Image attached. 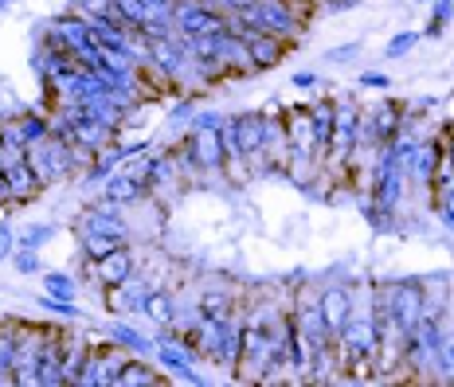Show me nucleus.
<instances>
[{
	"instance_id": "obj_1",
	"label": "nucleus",
	"mask_w": 454,
	"mask_h": 387,
	"mask_svg": "<svg viewBox=\"0 0 454 387\" xmlns=\"http://www.w3.org/2000/svg\"><path fill=\"white\" fill-rule=\"evenodd\" d=\"M380 341H376V325H372V286L356 290V309L348 313L345 329L337 333V360L340 372L348 375H364L372 372Z\"/></svg>"
},
{
	"instance_id": "obj_2",
	"label": "nucleus",
	"mask_w": 454,
	"mask_h": 387,
	"mask_svg": "<svg viewBox=\"0 0 454 387\" xmlns=\"http://www.w3.org/2000/svg\"><path fill=\"white\" fill-rule=\"evenodd\" d=\"M376 290H380V301L387 309V317H392L395 333L403 337V341H411L415 325H419L423 317V282L419 278H400V282H376Z\"/></svg>"
},
{
	"instance_id": "obj_3",
	"label": "nucleus",
	"mask_w": 454,
	"mask_h": 387,
	"mask_svg": "<svg viewBox=\"0 0 454 387\" xmlns=\"http://www.w3.org/2000/svg\"><path fill=\"white\" fill-rule=\"evenodd\" d=\"M235 16H239L243 24L278 35V40H286V43H294L301 35V27H306V16H301L290 0H254L251 8H243V12H235Z\"/></svg>"
},
{
	"instance_id": "obj_4",
	"label": "nucleus",
	"mask_w": 454,
	"mask_h": 387,
	"mask_svg": "<svg viewBox=\"0 0 454 387\" xmlns=\"http://www.w3.org/2000/svg\"><path fill=\"white\" fill-rule=\"evenodd\" d=\"M337 114H333V141H329V153L325 165L329 168H353V157L361 149V110L353 102H333Z\"/></svg>"
},
{
	"instance_id": "obj_5",
	"label": "nucleus",
	"mask_w": 454,
	"mask_h": 387,
	"mask_svg": "<svg viewBox=\"0 0 454 387\" xmlns=\"http://www.w3.org/2000/svg\"><path fill=\"white\" fill-rule=\"evenodd\" d=\"M153 282H149V274H129L126 282H118V286H106L102 290V306H106V313L121 317V313H145V301L153 294Z\"/></svg>"
},
{
	"instance_id": "obj_6",
	"label": "nucleus",
	"mask_w": 454,
	"mask_h": 387,
	"mask_svg": "<svg viewBox=\"0 0 454 387\" xmlns=\"http://www.w3.org/2000/svg\"><path fill=\"white\" fill-rule=\"evenodd\" d=\"M47 325H32V321H16V383L35 387V364H40Z\"/></svg>"
},
{
	"instance_id": "obj_7",
	"label": "nucleus",
	"mask_w": 454,
	"mask_h": 387,
	"mask_svg": "<svg viewBox=\"0 0 454 387\" xmlns=\"http://www.w3.org/2000/svg\"><path fill=\"white\" fill-rule=\"evenodd\" d=\"M74 231L79 235H106V239H118V243H129V223H126V215H121V207H114V204H90L87 212L79 215V223H74Z\"/></svg>"
},
{
	"instance_id": "obj_8",
	"label": "nucleus",
	"mask_w": 454,
	"mask_h": 387,
	"mask_svg": "<svg viewBox=\"0 0 454 387\" xmlns=\"http://www.w3.org/2000/svg\"><path fill=\"white\" fill-rule=\"evenodd\" d=\"M442 157H447V145H442V134L439 137H423L419 145L411 149L408 157H403V176L408 181H415L419 188H431L434 173H439Z\"/></svg>"
},
{
	"instance_id": "obj_9",
	"label": "nucleus",
	"mask_w": 454,
	"mask_h": 387,
	"mask_svg": "<svg viewBox=\"0 0 454 387\" xmlns=\"http://www.w3.org/2000/svg\"><path fill=\"white\" fill-rule=\"evenodd\" d=\"M63 348H67V329L47 325L40 364H35V387H63Z\"/></svg>"
},
{
	"instance_id": "obj_10",
	"label": "nucleus",
	"mask_w": 454,
	"mask_h": 387,
	"mask_svg": "<svg viewBox=\"0 0 454 387\" xmlns=\"http://www.w3.org/2000/svg\"><path fill=\"white\" fill-rule=\"evenodd\" d=\"M317 306H321V317H325V325L333 329V337L345 329L348 313L356 309V286H345V282H329L325 290L317 294Z\"/></svg>"
},
{
	"instance_id": "obj_11",
	"label": "nucleus",
	"mask_w": 454,
	"mask_h": 387,
	"mask_svg": "<svg viewBox=\"0 0 454 387\" xmlns=\"http://www.w3.org/2000/svg\"><path fill=\"white\" fill-rule=\"evenodd\" d=\"M137 270V251L129 247V243H121V247H114L106 259L94 262V286H118V282H126L129 274Z\"/></svg>"
},
{
	"instance_id": "obj_12",
	"label": "nucleus",
	"mask_w": 454,
	"mask_h": 387,
	"mask_svg": "<svg viewBox=\"0 0 454 387\" xmlns=\"http://www.w3.org/2000/svg\"><path fill=\"white\" fill-rule=\"evenodd\" d=\"M153 360H157L160 372H165V375H176L181 383H196V387L207 383L204 375L196 372V356L184 352L181 344H157V348H153Z\"/></svg>"
},
{
	"instance_id": "obj_13",
	"label": "nucleus",
	"mask_w": 454,
	"mask_h": 387,
	"mask_svg": "<svg viewBox=\"0 0 454 387\" xmlns=\"http://www.w3.org/2000/svg\"><path fill=\"white\" fill-rule=\"evenodd\" d=\"M188 141H192V153L200 173H223L227 153H223V126L220 129H188Z\"/></svg>"
},
{
	"instance_id": "obj_14",
	"label": "nucleus",
	"mask_w": 454,
	"mask_h": 387,
	"mask_svg": "<svg viewBox=\"0 0 454 387\" xmlns=\"http://www.w3.org/2000/svg\"><path fill=\"white\" fill-rule=\"evenodd\" d=\"M239 348H243V301H239V309H235V313L223 321V329H220V344H215L212 364H215V368H223L227 375H235V364H239Z\"/></svg>"
},
{
	"instance_id": "obj_15",
	"label": "nucleus",
	"mask_w": 454,
	"mask_h": 387,
	"mask_svg": "<svg viewBox=\"0 0 454 387\" xmlns=\"http://www.w3.org/2000/svg\"><path fill=\"white\" fill-rule=\"evenodd\" d=\"M145 200H149V188H145V181L129 176L126 168H118V173H114L110 181L102 184V204H114V207H134V204H145Z\"/></svg>"
},
{
	"instance_id": "obj_16",
	"label": "nucleus",
	"mask_w": 454,
	"mask_h": 387,
	"mask_svg": "<svg viewBox=\"0 0 454 387\" xmlns=\"http://www.w3.org/2000/svg\"><path fill=\"white\" fill-rule=\"evenodd\" d=\"M231 129H235V137H239V149L247 160L262 153V145H267V114H259V110L239 114V118H231Z\"/></svg>"
},
{
	"instance_id": "obj_17",
	"label": "nucleus",
	"mask_w": 454,
	"mask_h": 387,
	"mask_svg": "<svg viewBox=\"0 0 454 387\" xmlns=\"http://www.w3.org/2000/svg\"><path fill=\"white\" fill-rule=\"evenodd\" d=\"M4 176H8V188H12V207H20L27 200H35L40 192H47V188L40 184V176L32 173V165H27V157L12 160V165L4 168Z\"/></svg>"
},
{
	"instance_id": "obj_18",
	"label": "nucleus",
	"mask_w": 454,
	"mask_h": 387,
	"mask_svg": "<svg viewBox=\"0 0 454 387\" xmlns=\"http://www.w3.org/2000/svg\"><path fill=\"white\" fill-rule=\"evenodd\" d=\"M94 356H98V375H94V387H114V383H118V375H121V368H126V360L134 352H126V348L114 344V341H106V344L94 341Z\"/></svg>"
},
{
	"instance_id": "obj_19",
	"label": "nucleus",
	"mask_w": 454,
	"mask_h": 387,
	"mask_svg": "<svg viewBox=\"0 0 454 387\" xmlns=\"http://www.w3.org/2000/svg\"><path fill=\"white\" fill-rule=\"evenodd\" d=\"M333 114H337V106L333 102H314L309 106V126H314V149H317V157L325 160L329 153V141H333Z\"/></svg>"
},
{
	"instance_id": "obj_20",
	"label": "nucleus",
	"mask_w": 454,
	"mask_h": 387,
	"mask_svg": "<svg viewBox=\"0 0 454 387\" xmlns=\"http://www.w3.org/2000/svg\"><path fill=\"white\" fill-rule=\"evenodd\" d=\"M106 337L114 344H121L126 352H134V356H153V341H149L141 329H134V325H126V321H114V325H106Z\"/></svg>"
},
{
	"instance_id": "obj_21",
	"label": "nucleus",
	"mask_w": 454,
	"mask_h": 387,
	"mask_svg": "<svg viewBox=\"0 0 454 387\" xmlns=\"http://www.w3.org/2000/svg\"><path fill=\"white\" fill-rule=\"evenodd\" d=\"M90 352V337H71L67 333V348H63V387H74L82 375V364H87Z\"/></svg>"
},
{
	"instance_id": "obj_22",
	"label": "nucleus",
	"mask_w": 454,
	"mask_h": 387,
	"mask_svg": "<svg viewBox=\"0 0 454 387\" xmlns=\"http://www.w3.org/2000/svg\"><path fill=\"white\" fill-rule=\"evenodd\" d=\"M0 387H16V321H0Z\"/></svg>"
},
{
	"instance_id": "obj_23",
	"label": "nucleus",
	"mask_w": 454,
	"mask_h": 387,
	"mask_svg": "<svg viewBox=\"0 0 454 387\" xmlns=\"http://www.w3.org/2000/svg\"><path fill=\"white\" fill-rule=\"evenodd\" d=\"M247 47H251L254 71H267V67H274V63L282 59V55H286V40H278V35H270V32H259Z\"/></svg>"
},
{
	"instance_id": "obj_24",
	"label": "nucleus",
	"mask_w": 454,
	"mask_h": 387,
	"mask_svg": "<svg viewBox=\"0 0 454 387\" xmlns=\"http://www.w3.org/2000/svg\"><path fill=\"white\" fill-rule=\"evenodd\" d=\"M157 383H165V372H153L145 364V356H129L114 387H157Z\"/></svg>"
},
{
	"instance_id": "obj_25",
	"label": "nucleus",
	"mask_w": 454,
	"mask_h": 387,
	"mask_svg": "<svg viewBox=\"0 0 454 387\" xmlns=\"http://www.w3.org/2000/svg\"><path fill=\"white\" fill-rule=\"evenodd\" d=\"M286 137H290V149L294 153H314V126H309V110H294V114H286Z\"/></svg>"
},
{
	"instance_id": "obj_26",
	"label": "nucleus",
	"mask_w": 454,
	"mask_h": 387,
	"mask_svg": "<svg viewBox=\"0 0 454 387\" xmlns=\"http://www.w3.org/2000/svg\"><path fill=\"white\" fill-rule=\"evenodd\" d=\"M176 313H181V306H176V294H173V290H153V294H149L145 317L153 321L157 329H160V325H173Z\"/></svg>"
},
{
	"instance_id": "obj_27",
	"label": "nucleus",
	"mask_w": 454,
	"mask_h": 387,
	"mask_svg": "<svg viewBox=\"0 0 454 387\" xmlns=\"http://www.w3.org/2000/svg\"><path fill=\"white\" fill-rule=\"evenodd\" d=\"M16 126H20V134H24L27 145L51 137V114H43V110H27V114L16 118Z\"/></svg>"
},
{
	"instance_id": "obj_28",
	"label": "nucleus",
	"mask_w": 454,
	"mask_h": 387,
	"mask_svg": "<svg viewBox=\"0 0 454 387\" xmlns=\"http://www.w3.org/2000/svg\"><path fill=\"white\" fill-rule=\"evenodd\" d=\"M235 309H239V301L227 294V290H207V294L200 298V313H204V317H212V321L231 317Z\"/></svg>"
},
{
	"instance_id": "obj_29",
	"label": "nucleus",
	"mask_w": 454,
	"mask_h": 387,
	"mask_svg": "<svg viewBox=\"0 0 454 387\" xmlns=\"http://www.w3.org/2000/svg\"><path fill=\"white\" fill-rule=\"evenodd\" d=\"M43 294L51 298H79V278H71L67 270H43Z\"/></svg>"
},
{
	"instance_id": "obj_30",
	"label": "nucleus",
	"mask_w": 454,
	"mask_h": 387,
	"mask_svg": "<svg viewBox=\"0 0 454 387\" xmlns=\"http://www.w3.org/2000/svg\"><path fill=\"white\" fill-rule=\"evenodd\" d=\"M55 235H59V228H55V223H27V228L16 235V243H20L24 251H43L47 243L55 239Z\"/></svg>"
},
{
	"instance_id": "obj_31",
	"label": "nucleus",
	"mask_w": 454,
	"mask_h": 387,
	"mask_svg": "<svg viewBox=\"0 0 454 387\" xmlns=\"http://www.w3.org/2000/svg\"><path fill=\"white\" fill-rule=\"evenodd\" d=\"M419 40H423L419 27H403V32H395L392 40L384 43V59H403V55H411L415 47H419Z\"/></svg>"
},
{
	"instance_id": "obj_32",
	"label": "nucleus",
	"mask_w": 454,
	"mask_h": 387,
	"mask_svg": "<svg viewBox=\"0 0 454 387\" xmlns=\"http://www.w3.org/2000/svg\"><path fill=\"white\" fill-rule=\"evenodd\" d=\"M434 380H439V383H454V329H447L439 352H434Z\"/></svg>"
},
{
	"instance_id": "obj_33",
	"label": "nucleus",
	"mask_w": 454,
	"mask_h": 387,
	"mask_svg": "<svg viewBox=\"0 0 454 387\" xmlns=\"http://www.w3.org/2000/svg\"><path fill=\"white\" fill-rule=\"evenodd\" d=\"M79 247H82V259L98 262V259H106L114 247H121V243L118 239H106V235H79Z\"/></svg>"
},
{
	"instance_id": "obj_34",
	"label": "nucleus",
	"mask_w": 454,
	"mask_h": 387,
	"mask_svg": "<svg viewBox=\"0 0 454 387\" xmlns=\"http://www.w3.org/2000/svg\"><path fill=\"white\" fill-rule=\"evenodd\" d=\"M114 8H118V16L134 27V32H141V27L149 24V8L141 4V0H114Z\"/></svg>"
},
{
	"instance_id": "obj_35",
	"label": "nucleus",
	"mask_w": 454,
	"mask_h": 387,
	"mask_svg": "<svg viewBox=\"0 0 454 387\" xmlns=\"http://www.w3.org/2000/svg\"><path fill=\"white\" fill-rule=\"evenodd\" d=\"M40 309H47V313H55V317H63V321H82V309L74 306V298H51V294H43L40 298Z\"/></svg>"
},
{
	"instance_id": "obj_36",
	"label": "nucleus",
	"mask_w": 454,
	"mask_h": 387,
	"mask_svg": "<svg viewBox=\"0 0 454 387\" xmlns=\"http://www.w3.org/2000/svg\"><path fill=\"white\" fill-rule=\"evenodd\" d=\"M12 267L20 270V274H43V259H40V251H24V247H16Z\"/></svg>"
},
{
	"instance_id": "obj_37",
	"label": "nucleus",
	"mask_w": 454,
	"mask_h": 387,
	"mask_svg": "<svg viewBox=\"0 0 454 387\" xmlns=\"http://www.w3.org/2000/svg\"><path fill=\"white\" fill-rule=\"evenodd\" d=\"M227 121V114H220V110H196L192 118H188V129H220Z\"/></svg>"
},
{
	"instance_id": "obj_38",
	"label": "nucleus",
	"mask_w": 454,
	"mask_h": 387,
	"mask_svg": "<svg viewBox=\"0 0 454 387\" xmlns=\"http://www.w3.org/2000/svg\"><path fill=\"white\" fill-rule=\"evenodd\" d=\"M356 51H361V43L348 40V43H337V47H329V51H321V59L325 63H348V59H356Z\"/></svg>"
},
{
	"instance_id": "obj_39",
	"label": "nucleus",
	"mask_w": 454,
	"mask_h": 387,
	"mask_svg": "<svg viewBox=\"0 0 454 387\" xmlns=\"http://www.w3.org/2000/svg\"><path fill=\"white\" fill-rule=\"evenodd\" d=\"M16 247H20V243H16V231L4 223V228H0V262H12Z\"/></svg>"
},
{
	"instance_id": "obj_40",
	"label": "nucleus",
	"mask_w": 454,
	"mask_h": 387,
	"mask_svg": "<svg viewBox=\"0 0 454 387\" xmlns=\"http://www.w3.org/2000/svg\"><path fill=\"white\" fill-rule=\"evenodd\" d=\"M431 20L434 24H450L454 20V0H431Z\"/></svg>"
},
{
	"instance_id": "obj_41",
	"label": "nucleus",
	"mask_w": 454,
	"mask_h": 387,
	"mask_svg": "<svg viewBox=\"0 0 454 387\" xmlns=\"http://www.w3.org/2000/svg\"><path fill=\"white\" fill-rule=\"evenodd\" d=\"M361 87H372V90H392V79L384 71H364L361 74Z\"/></svg>"
},
{
	"instance_id": "obj_42",
	"label": "nucleus",
	"mask_w": 454,
	"mask_h": 387,
	"mask_svg": "<svg viewBox=\"0 0 454 387\" xmlns=\"http://www.w3.org/2000/svg\"><path fill=\"white\" fill-rule=\"evenodd\" d=\"M290 87H294V90H309V87H317V74H314V71H298L294 79H290Z\"/></svg>"
},
{
	"instance_id": "obj_43",
	"label": "nucleus",
	"mask_w": 454,
	"mask_h": 387,
	"mask_svg": "<svg viewBox=\"0 0 454 387\" xmlns=\"http://www.w3.org/2000/svg\"><path fill=\"white\" fill-rule=\"evenodd\" d=\"M325 12H345V8H361V0H321Z\"/></svg>"
},
{
	"instance_id": "obj_44",
	"label": "nucleus",
	"mask_w": 454,
	"mask_h": 387,
	"mask_svg": "<svg viewBox=\"0 0 454 387\" xmlns=\"http://www.w3.org/2000/svg\"><path fill=\"white\" fill-rule=\"evenodd\" d=\"M442 32H447V24L427 20V27H423V40H442Z\"/></svg>"
},
{
	"instance_id": "obj_45",
	"label": "nucleus",
	"mask_w": 454,
	"mask_h": 387,
	"mask_svg": "<svg viewBox=\"0 0 454 387\" xmlns=\"http://www.w3.org/2000/svg\"><path fill=\"white\" fill-rule=\"evenodd\" d=\"M0 173H4V141H0Z\"/></svg>"
},
{
	"instance_id": "obj_46",
	"label": "nucleus",
	"mask_w": 454,
	"mask_h": 387,
	"mask_svg": "<svg viewBox=\"0 0 454 387\" xmlns=\"http://www.w3.org/2000/svg\"><path fill=\"white\" fill-rule=\"evenodd\" d=\"M450 71H454V59H450Z\"/></svg>"
},
{
	"instance_id": "obj_47",
	"label": "nucleus",
	"mask_w": 454,
	"mask_h": 387,
	"mask_svg": "<svg viewBox=\"0 0 454 387\" xmlns=\"http://www.w3.org/2000/svg\"><path fill=\"white\" fill-rule=\"evenodd\" d=\"M0 228H4V220H0Z\"/></svg>"
},
{
	"instance_id": "obj_48",
	"label": "nucleus",
	"mask_w": 454,
	"mask_h": 387,
	"mask_svg": "<svg viewBox=\"0 0 454 387\" xmlns=\"http://www.w3.org/2000/svg\"><path fill=\"white\" fill-rule=\"evenodd\" d=\"M419 4H427V0H419Z\"/></svg>"
}]
</instances>
